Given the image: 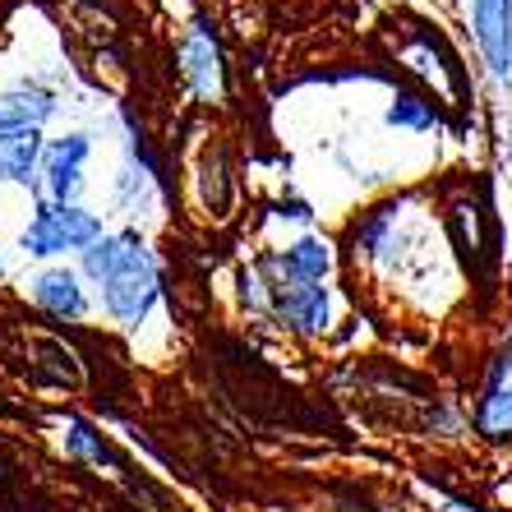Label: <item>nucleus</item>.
Instances as JSON below:
<instances>
[{"label":"nucleus","instance_id":"1","mask_svg":"<svg viewBox=\"0 0 512 512\" xmlns=\"http://www.w3.org/2000/svg\"><path fill=\"white\" fill-rule=\"evenodd\" d=\"M84 268L97 286H102V305L111 319L139 323L153 310V300L162 296V273L157 259L143 250V240L134 231L125 236H102L84 250Z\"/></svg>","mask_w":512,"mask_h":512},{"label":"nucleus","instance_id":"2","mask_svg":"<svg viewBox=\"0 0 512 512\" xmlns=\"http://www.w3.org/2000/svg\"><path fill=\"white\" fill-rule=\"evenodd\" d=\"M93 240H102V222L74 203H47L37 208L33 227L24 231V250L28 254H65V250H88Z\"/></svg>","mask_w":512,"mask_h":512},{"label":"nucleus","instance_id":"3","mask_svg":"<svg viewBox=\"0 0 512 512\" xmlns=\"http://www.w3.org/2000/svg\"><path fill=\"white\" fill-rule=\"evenodd\" d=\"M471 24L489 70L512 74V0H471Z\"/></svg>","mask_w":512,"mask_h":512},{"label":"nucleus","instance_id":"4","mask_svg":"<svg viewBox=\"0 0 512 512\" xmlns=\"http://www.w3.org/2000/svg\"><path fill=\"white\" fill-rule=\"evenodd\" d=\"M476 429L485 439H508L512 434V346L489 365L485 393H480L476 406Z\"/></svg>","mask_w":512,"mask_h":512},{"label":"nucleus","instance_id":"5","mask_svg":"<svg viewBox=\"0 0 512 512\" xmlns=\"http://www.w3.org/2000/svg\"><path fill=\"white\" fill-rule=\"evenodd\" d=\"M84 157H88V139L84 134H70V139H56L42 153V176H47V194L56 203H74L79 185H84Z\"/></svg>","mask_w":512,"mask_h":512},{"label":"nucleus","instance_id":"6","mask_svg":"<svg viewBox=\"0 0 512 512\" xmlns=\"http://www.w3.org/2000/svg\"><path fill=\"white\" fill-rule=\"evenodd\" d=\"M277 314L300 333H319L328 323V291L319 282H282L277 286Z\"/></svg>","mask_w":512,"mask_h":512},{"label":"nucleus","instance_id":"7","mask_svg":"<svg viewBox=\"0 0 512 512\" xmlns=\"http://www.w3.org/2000/svg\"><path fill=\"white\" fill-rule=\"evenodd\" d=\"M56 111L42 88H14V93H0V134H33L42 130V120Z\"/></svg>","mask_w":512,"mask_h":512},{"label":"nucleus","instance_id":"8","mask_svg":"<svg viewBox=\"0 0 512 512\" xmlns=\"http://www.w3.org/2000/svg\"><path fill=\"white\" fill-rule=\"evenodd\" d=\"M185 79L194 84L199 97H217L222 93V56H217V42L208 37V28L199 24V33L185 42Z\"/></svg>","mask_w":512,"mask_h":512},{"label":"nucleus","instance_id":"9","mask_svg":"<svg viewBox=\"0 0 512 512\" xmlns=\"http://www.w3.org/2000/svg\"><path fill=\"white\" fill-rule=\"evenodd\" d=\"M33 296L37 305H47L51 314H65V319H79L84 314V286H79V277L70 273V268H51V273H42L33 282Z\"/></svg>","mask_w":512,"mask_h":512},{"label":"nucleus","instance_id":"10","mask_svg":"<svg viewBox=\"0 0 512 512\" xmlns=\"http://www.w3.org/2000/svg\"><path fill=\"white\" fill-rule=\"evenodd\" d=\"M42 162V139L33 134H0V180H19L28 185Z\"/></svg>","mask_w":512,"mask_h":512},{"label":"nucleus","instance_id":"11","mask_svg":"<svg viewBox=\"0 0 512 512\" xmlns=\"http://www.w3.org/2000/svg\"><path fill=\"white\" fill-rule=\"evenodd\" d=\"M328 268H333V254H328V245H323V240H314V236L296 240V245L282 254L286 282H323V277H328Z\"/></svg>","mask_w":512,"mask_h":512},{"label":"nucleus","instance_id":"12","mask_svg":"<svg viewBox=\"0 0 512 512\" xmlns=\"http://www.w3.org/2000/svg\"><path fill=\"white\" fill-rule=\"evenodd\" d=\"M439 120V111L425 107L420 97H397V107L388 111V125H402V130H429Z\"/></svg>","mask_w":512,"mask_h":512},{"label":"nucleus","instance_id":"13","mask_svg":"<svg viewBox=\"0 0 512 512\" xmlns=\"http://www.w3.org/2000/svg\"><path fill=\"white\" fill-rule=\"evenodd\" d=\"M65 443H70V453L93 457V462H107V448H102V439H93V429L79 425V420H70V434H65Z\"/></svg>","mask_w":512,"mask_h":512},{"label":"nucleus","instance_id":"14","mask_svg":"<svg viewBox=\"0 0 512 512\" xmlns=\"http://www.w3.org/2000/svg\"><path fill=\"white\" fill-rule=\"evenodd\" d=\"M439 512H476V508H471V503H462V499H448Z\"/></svg>","mask_w":512,"mask_h":512}]
</instances>
